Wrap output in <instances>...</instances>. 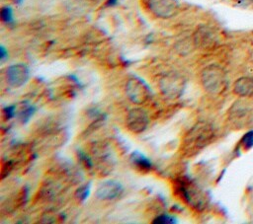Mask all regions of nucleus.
<instances>
[{"label": "nucleus", "mask_w": 253, "mask_h": 224, "mask_svg": "<svg viewBox=\"0 0 253 224\" xmlns=\"http://www.w3.org/2000/svg\"><path fill=\"white\" fill-rule=\"evenodd\" d=\"M15 112H16V106H9L3 109V114L5 116L6 119H10L15 115Z\"/></svg>", "instance_id": "19"}, {"label": "nucleus", "mask_w": 253, "mask_h": 224, "mask_svg": "<svg viewBox=\"0 0 253 224\" xmlns=\"http://www.w3.org/2000/svg\"><path fill=\"white\" fill-rule=\"evenodd\" d=\"M152 223H154V224H174V223H176V220H175V218L171 217L168 214H162V215H159L156 218H154Z\"/></svg>", "instance_id": "17"}, {"label": "nucleus", "mask_w": 253, "mask_h": 224, "mask_svg": "<svg viewBox=\"0 0 253 224\" xmlns=\"http://www.w3.org/2000/svg\"><path fill=\"white\" fill-rule=\"evenodd\" d=\"M7 82L12 87H21L27 83L30 77V70L24 63L13 64L6 71Z\"/></svg>", "instance_id": "7"}, {"label": "nucleus", "mask_w": 253, "mask_h": 224, "mask_svg": "<svg viewBox=\"0 0 253 224\" xmlns=\"http://www.w3.org/2000/svg\"><path fill=\"white\" fill-rule=\"evenodd\" d=\"M240 144L244 150H250L253 147V130H249L240 139Z\"/></svg>", "instance_id": "15"}, {"label": "nucleus", "mask_w": 253, "mask_h": 224, "mask_svg": "<svg viewBox=\"0 0 253 224\" xmlns=\"http://www.w3.org/2000/svg\"><path fill=\"white\" fill-rule=\"evenodd\" d=\"M119 3V0H107L105 3L106 7H114Z\"/></svg>", "instance_id": "23"}, {"label": "nucleus", "mask_w": 253, "mask_h": 224, "mask_svg": "<svg viewBox=\"0 0 253 224\" xmlns=\"http://www.w3.org/2000/svg\"><path fill=\"white\" fill-rule=\"evenodd\" d=\"M34 112H35V109L33 107L30 106L28 108H25L20 113V117H21L22 121L27 122L31 118V116L34 114Z\"/></svg>", "instance_id": "18"}, {"label": "nucleus", "mask_w": 253, "mask_h": 224, "mask_svg": "<svg viewBox=\"0 0 253 224\" xmlns=\"http://www.w3.org/2000/svg\"><path fill=\"white\" fill-rule=\"evenodd\" d=\"M202 84L210 94H220L226 88V74L224 70L215 64H211L203 69Z\"/></svg>", "instance_id": "2"}, {"label": "nucleus", "mask_w": 253, "mask_h": 224, "mask_svg": "<svg viewBox=\"0 0 253 224\" xmlns=\"http://www.w3.org/2000/svg\"><path fill=\"white\" fill-rule=\"evenodd\" d=\"M0 19L6 25H14L12 8L9 6H3L0 10Z\"/></svg>", "instance_id": "14"}, {"label": "nucleus", "mask_w": 253, "mask_h": 224, "mask_svg": "<svg viewBox=\"0 0 253 224\" xmlns=\"http://www.w3.org/2000/svg\"><path fill=\"white\" fill-rule=\"evenodd\" d=\"M78 157L79 159L84 163V165L87 167V168H92L93 167V163L91 161V159L83 152V151H78Z\"/></svg>", "instance_id": "20"}, {"label": "nucleus", "mask_w": 253, "mask_h": 224, "mask_svg": "<svg viewBox=\"0 0 253 224\" xmlns=\"http://www.w3.org/2000/svg\"><path fill=\"white\" fill-rule=\"evenodd\" d=\"M149 123L147 112L140 108L131 109L126 116V126L133 133H141Z\"/></svg>", "instance_id": "6"}, {"label": "nucleus", "mask_w": 253, "mask_h": 224, "mask_svg": "<svg viewBox=\"0 0 253 224\" xmlns=\"http://www.w3.org/2000/svg\"><path fill=\"white\" fill-rule=\"evenodd\" d=\"M13 1H14L16 4L20 5V4H22V3H23V1H24V0H13Z\"/></svg>", "instance_id": "24"}, {"label": "nucleus", "mask_w": 253, "mask_h": 224, "mask_svg": "<svg viewBox=\"0 0 253 224\" xmlns=\"http://www.w3.org/2000/svg\"><path fill=\"white\" fill-rule=\"evenodd\" d=\"M130 162L135 168L141 172H148L152 168V163L144 155L138 151L132 152L130 155Z\"/></svg>", "instance_id": "13"}, {"label": "nucleus", "mask_w": 253, "mask_h": 224, "mask_svg": "<svg viewBox=\"0 0 253 224\" xmlns=\"http://www.w3.org/2000/svg\"><path fill=\"white\" fill-rule=\"evenodd\" d=\"M6 58H8V51L3 45H1L0 46V60L4 61Z\"/></svg>", "instance_id": "21"}, {"label": "nucleus", "mask_w": 253, "mask_h": 224, "mask_svg": "<svg viewBox=\"0 0 253 224\" xmlns=\"http://www.w3.org/2000/svg\"><path fill=\"white\" fill-rule=\"evenodd\" d=\"M127 98L134 104L144 103L150 96V90L143 80L137 77L128 79L126 86Z\"/></svg>", "instance_id": "4"}, {"label": "nucleus", "mask_w": 253, "mask_h": 224, "mask_svg": "<svg viewBox=\"0 0 253 224\" xmlns=\"http://www.w3.org/2000/svg\"><path fill=\"white\" fill-rule=\"evenodd\" d=\"M90 186H91L90 184H86V185L80 187L76 190L75 196H76L79 200L84 201V200L88 197V195H89V193H90Z\"/></svg>", "instance_id": "16"}, {"label": "nucleus", "mask_w": 253, "mask_h": 224, "mask_svg": "<svg viewBox=\"0 0 253 224\" xmlns=\"http://www.w3.org/2000/svg\"><path fill=\"white\" fill-rule=\"evenodd\" d=\"M176 189L183 200L186 201L189 205H192L199 210H202L206 206L207 200L205 194L194 183L181 179L177 181Z\"/></svg>", "instance_id": "3"}, {"label": "nucleus", "mask_w": 253, "mask_h": 224, "mask_svg": "<svg viewBox=\"0 0 253 224\" xmlns=\"http://www.w3.org/2000/svg\"><path fill=\"white\" fill-rule=\"evenodd\" d=\"M165 82L161 81V89L164 95L171 96L172 98L180 95L182 91V81L179 78L175 77H167L163 79Z\"/></svg>", "instance_id": "11"}, {"label": "nucleus", "mask_w": 253, "mask_h": 224, "mask_svg": "<svg viewBox=\"0 0 253 224\" xmlns=\"http://www.w3.org/2000/svg\"><path fill=\"white\" fill-rule=\"evenodd\" d=\"M124 191L123 186L117 181H106L101 183L96 190V195L102 200H112L119 197Z\"/></svg>", "instance_id": "8"}, {"label": "nucleus", "mask_w": 253, "mask_h": 224, "mask_svg": "<svg viewBox=\"0 0 253 224\" xmlns=\"http://www.w3.org/2000/svg\"><path fill=\"white\" fill-rule=\"evenodd\" d=\"M250 109L249 106L246 104V101L239 100L236 101L229 109L228 114L229 118L232 120H240L245 118L249 114Z\"/></svg>", "instance_id": "12"}, {"label": "nucleus", "mask_w": 253, "mask_h": 224, "mask_svg": "<svg viewBox=\"0 0 253 224\" xmlns=\"http://www.w3.org/2000/svg\"><path fill=\"white\" fill-rule=\"evenodd\" d=\"M233 93L240 98L253 96V79L250 77H240L233 84Z\"/></svg>", "instance_id": "10"}, {"label": "nucleus", "mask_w": 253, "mask_h": 224, "mask_svg": "<svg viewBox=\"0 0 253 224\" xmlns=\"http://www.w3.org/2000/svg\"><path fill=\"white\" fill-rule=\"evenodd\" d=\"M240 6H247L253 2V0H234Z\"/></svg>", "instance_id": "22"}, {"label": "nucleus", "mask_w": 253, "mask_h": 224, "mask_svg": "<svg viewBox=\"0 0 253 224\" xmlns=\"http://www.w3.org/2000/svg\"><path fill=\"white\" fill-rule=\"evenodd\" d=\"M145 3L153 15L162 19L173 17L179 10L178 0H145Z\"/></svg>", "instance_id": "5"}, {"label": "nucleus", "mask_w": 253, "mask_h": 224, "mask_svg": "<svg viewBox=\"0 0 253 224\" xmlns=\"http://www.w3.org/2000/svg\"><path fill=\"white\" fill-rule=\"evenodd\" d=\"M213 136V130L206 123L196 124L186 135L184 139L183 148L188 153L204 148L208 143L211 142Z\"/></svg>", "instance_id": "1"}, {"label": "nucleus", "mask_w": 253, "mask_h": 224, "mask_svg": "<svg viewBox=\"0 0 253 224\" xmlns=\"http://www.w3.org/2000/svg\"><path fill=\"white\" fill-rule=\"evenodd\" d=\"M195 45L201 48H210L216 42V37L211 29L201 26L194 34Z\"/></svg>", "instance_id": "9"}]
</instances>
